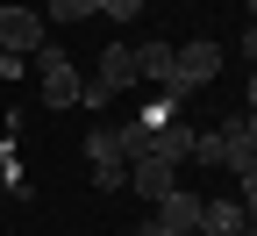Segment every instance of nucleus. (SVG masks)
<instances>
[{"label":"nucleus","instance_id":"nucleus-1","mask_svg":"<svg viewBox=\"0 0 257 236\" xmlns=\"http://www.w3.org/2000/svg\"><path fill=\"white\" fill-rule=\"evenodd\" d=\"M214 72H221V43H214V36H200V43H172V72H165V86H157V93H165L172 108H186L200 86H214Z\"/></svg>","mask_w":257,"mask_h":236},{"label":"nucleus","instance_id":"nucleus-2","mask_svg":"<svg viewBox=\"0 0 257 236\" xmlns=\"http://www.w3.org/2000/svg\"><path fill=\"white\" fill-rule=\"evenodd\" d=\"M136 79H143V72H136V43H107V50H100V79H93V86H79V108H93V115H100L107 100H114V93H128Z\"/></svg>","mask_w":257,"mask_h":236},{"label":"nucleus","instance_id":"nucleus-3","mask_svg":"<svg viewBox=\"0 0 257 236\" xmlns=\"http://www.w3.org/2000/svg\"><path fill=\"white\" fill-rule=\"evenodd\" d=\"M29 64L43 72V100H50V108H79V72H72V57H64L57 43H43Z\"/></svg>","mask_w":257,"mask_h":236},{"label":"nucleus","instance_id":"nucleus-4","mask_svg":"<svg viewBox=\"0 0 257 236\" xmlns=\"http://www.w3.org/2000/svg\"><path fill=\"white\" fill-rule=\"evenodd\" d=\"M0 50L8 57H36L43 50V15L36 8H0Z\"/></svg>","mask_w":257,"mask_h":236},{"label":"nucleus","instance_id":"nucleus-5","mask_svg":"<svg viewBox=\"0 0 257 236\" xmlns=\"http://www.w3.org/2000/svg\"><path fill=\"white\" fill-rule=\"evenodd\" d=\"M221 172H236V179H250L257 172V129L236 115V122H221Z\"/></svg>","mask_w":257,"mask_h":236},{"label":"nucleus","instance_id":"nucleus-6","mask_svg":"<svg viewBox=\"0 0 257 236\" xmlns=\"http://www.w3.org/2000/svg\"><path fill=\"white\" fill-rule=\"evenodd\" d=\"M193 136H200V129H193L186 115L157 122V129H150V158H165V165H193Z\"/></svg>","mask_w":257,"mask_h":236},{"label":"nucleus","instance_id":"nucleus-7","mask_svg":"<svg viewBox=\"0 0 257 236\" xmlns=\"http://www.w3.org/2000/svg\"><path fill=\"white\" fill-rule=\"evenodd\" d=\"M150 208H157V222H165L172 236H193V229H200V193H193V186H172L165 200H150Z\"/></svg>","mask_w":257,"mask_h":236},{"label":"nucleus","instance_id":"nucleus-8","mask_svg":"<svg viewBox=\"0 0 257 236\" xmlns=\"http://www.w3.org/2000/svg\"><path fill=\"white\" fill-rule=\"evenodd\" d=\"M128 186H136L143 200H165V193L179 186V165H165V158H136V165H128Z\"/></svg>","mask_w":257,"mask_h":236},{"label":"nucleus","instance_id":"nucleus-9","mask_svg":"<svg viewBox=\"0 0 257 236\" xmlns=\"http://www.w3.org/2000/svg\"><path fill=\"white\" fill-rule=\"evenodd\" d=\"M250 215H243V200H200V229L193 236H243Z\"/></svg>","mask_w":257,"mask_h":236},{"label":"nucleus","instance_id":"nucleus-10","mask_svg":"<svg viewBox=\"0 0 257 236\" xmlns=\"http://www.w3.org/2000/svg\"><path fill=\"white\" fill-rule=\"evenodd\" d=\"M136 72H143L150 86H165V72H172V43H165V36H150V43H136Z\"/></svg>","mask_w":257,"mask_h":236},{"label":"nucleus","instance_id":"nucleus-11","mask_svg":"<svg viewBox=\"0 0 257 236\" xmlns=\"http://www.w3.org/2000/svg\"><path fill=\"white\" fill-rule=\"evenodd\" d=\"M193 165L221 172V129H200V136H193Z\"/></svg>","mask_w":257,"mask_h":236},{"label":"nucleus","instance_id":"nucleus-12","mask_svg":"<svg viewBox=\"0 0 257 236\" xmlns=\"http://www.w3.org/2000/svg\"><path fill=\"white\" fill-rule=\"evenodd\" d=\"M43 15L50 22H86V15H100V0H50Z\"/></svg>","mask_w":257,"mask_h":236},{"label":"nucleus","instance_id":"nucleus-13","mask_svg":"<svg viewBox=\"0 0 257 236\" xmlns=\"http://www.w3.org/2000/svg\"><path fill=\"white\" fill-rule=\"evenodd\" d=\"M93 186H100V193H121V186H128V165H121V158L93 165Z\"/></svg>","mask_w":257,"mask_h":236},{"label":"nucleus","instance_id":"nucleus-14","mask_svg":"<svg viewBox=\"0 0 257 236\" xmlns=\"http://www.w3.org/2000/svg\"><path fill=\"white\" fill-rule=\"evenodd\" d=\"M86 158H93V165H107V158H121V150H114V129H93V136H86Z\"/></svg>","mask_w":257,"mask_h":236},{"label":"nucleus","instance_id":"nucleus-15","mask_svg":"<svg viewBox=\"0 0 257 236\" xmlns=\"http://www.w3.org/2000/svg\"><path fill=\"white\" fill-rule=\"evenodd\" d=\"M143 8H150V0H100V15H114V22H136Z\"/></svg>","mask_w":257,"mask_h":236},{"label":"nucleus","instance_id":"nucleus-16","mask_svg":"<svg viewBox=\"0 0 257 236\" xmlns=\"http://www.w3.org/2000/svg\"><path fill=\"white\" fill-rule=\"evenodd\" d=\"M236 200H243V215H250V222H257V172H250V179H243V193H236Z\"/></svg>","mask_w":257,"mask_h":236},{"label":"nucleus","instance_id":"nucleus-17","mask_svg":"<svg viewBox=\"0 0 257 236\" xmlns=\"http://www.w3.org/2000/svg\"><path fill=\"white\" fill-rule=\"evenodd\" d=\"M243 57H250V64H257V22H250V29H243Z\"/></svg>","mask_w":257,"mask_h":236},{"label":"nucleus","instance_id":"nucleus-18","mask_svg":"<svg viewBox=\"0 0 257 236\" xmlns=\"http://www.w3.org/2000/svg\"><path fill=\"white\" fill-rule=\"evenodd\" d=\"M136 236H172V229H165V222H157V215H150V222H143V229H136Z\"/></svg>","mask_w":257,"mask_h":236},{"label":"nucleus","instance_id":"nucleus-19","mask_svg":"<svg viewBox=\"0 0 257 236\" xmlns=\"http://www.w3.org/2000/svg\"><path fill=\"white\" fill-rule=\"evenodd\" d=\"M250 115H257V64H250Z\"/></svg>","mask_w":257,"mask_h":236},{"label":"nucleus","instance_id":"nucleus-20","mask_svg":"<svg viewBox=\"0 0 257 236\" xmlns=\"http://www.w3.org/2000/svg\"><path fill=\"white\" fill-rule=\"evenodd\" d=\"M243 8H250V22H257V0H243Z\"/></svg>","mask_w":257,"mask_h":236},{"label":"nucleus","instance_id":"nucleus-21","mask_svg":"<svg viewBox=\"0 0 257 236\" xmlns=\"http://www.w3.org/2000/svg\"><path fill=\"white\" fill-rule=\"evenodd\" d=\"M243 236H257V222H250V229H243Z\"/></svg>","mask_w":257,"mask_h":236},{"label":"nucleus","instance_id":"nucleus-22","mask_svg":"<svg viewBox=\"0 0 257 236\" xmlns=\"http://www.w3.org/2000/svg\"><path fill=\"white\" fill-rule=\"evenodd\" d=\"M243 122H250V129H257V115H243Z\"/></svg>","mask_w":257,"mask_h":236}]
</instances>
